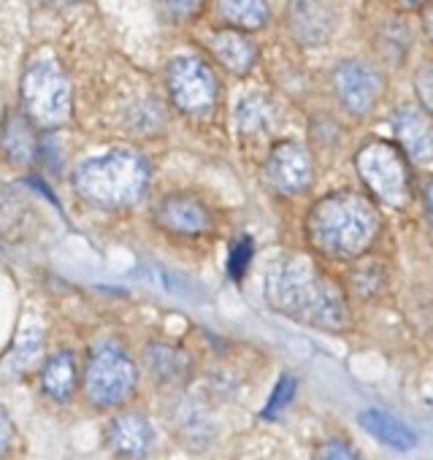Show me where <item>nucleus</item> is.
<instances>
[{
  "label": "nucleus",
  "instance_id": "nucleus-5",
  "mask_svg": "<svg viewBox=\"0 0 433 460\" xmlns=\"http://www.w3.org/2000/svg\"><path fill=\"white\" fill-rule=\"evenodd\" d=\"M138 382L133 358L119 344H98L87 360L84 395L95 409H111L125 403Z\"/></svg>",
  "mask_w": 433,
  "mask_h": 460
},
{
  "label": "nucleus",
  "instance_id": "nucleus-13",
  "mask_svg": "<svg viewBox=\"0 0 433 460\" xmlns=\"http://www.w3.org/2000/svg\"><path fill=\"white\" fill-rule=\"evenodd\" d=\"M290 28L301 44L317 47L331 39L336 28V14L328 6V0H293Z\"/></svg>",
  "mask_w": 433,
  "mask_h": 460
},
{
  "label": "nucleus",
  "instance_id": "nucleus-27",
  "mask_svg": "<svg viewBox=\"0 0 433 460\" xmlns=\"http://www.w3.org/2000/svg\"><path fill=\"white\" fill-rule=\"evenodd\" d=\"M12 436H14V425H12V417L9 411L0 406V457H4L12 447Z\"/></svg>",
  "mask_w": 433,
  "mask_h": 460
},
{
  "label": "nucleus",
  "instance_id": "nucleus-24",
  "mask_svg": "<svg viewBox=\"0 0 433 460\" xmlns=\"http://www.w3.org/2000/svg\"><path fill=\"white\" fill-rule=\"evenodd\" d=\"M414 90H417V98H420V106L433 114V63H425L417 76H414Z\"/></svg>",
  "mask_w": 433,
  "mask_h": 460
},
{
  "label": "nucleus",
  "instance_id": "nucleus-6",
  "mask_svg": "<svg viewBox=\"0 0 433 460\" xmlns=\"http://www.w3.org/2000/svg\"><path fill=\"white\" fill-rule=\"evenodd\" d=\"M22 106L31 122L57 128L71 114V84L55 60H36L22 76Z\"/></svg>",
  "mask_w": 433,
  "mask_h": 460
},
{
  "label": "nucleus",
  "instance_id": "nucleus-25",
  "mask_svg": "<svg viewBox=\"0 0 433 460\" xmlns=\"http://www.w3.org/2000/svg\"><path fill=\"white\" fill-rule=\"evenodd\" d=\"M165 9H168L171 20L190 22L206 9V0H165Z\"/></svg>",
  "mask_w": 433,
  "mask_h": 460
},
{
  "label": "nucleus",
  "instance_id": "nucleus-17",
  "mask_svg": "<svg viewBox=\"0 0 433 460\" xmlns=\"http://www.w3.org/2000/svg\"><path fill=\"white\" fill-rule=\"evenodd\" d=\"M146 366L165 385L184 382L190 374L187 352H181L179 347H171V344H149L146 347Z\"/></svg>",
  "mask_w": 433,
  "mask_h": 460
},
{
  "label": "nucleus",
  "instance_id": "nucleus-3",
  "mask_svg": "<svg viewBox=\"0 0 433 460\" xmlns=\"http://www.w3.org/2000/svg\"><path fill=\"white\" fill-rule=\"evenodd\" d=\"M76 192L103 208L133 206L149 187V163L133 149H114L109 155L84 160L74 176Z\"/></svg>",
  "mask_w": 433,
  "mask_h": 460
},
{
  "label": "nucleus",
  "instance_id": "nucleus-22",
  "mask_svg": "<svg viewBox=\"0 0 433 460\" xmlns=\"http://www.w3.org/2000/svg\"><path fill=\"white\" fill-rule=\"evenodd\" d=\"M252 255H255L252 239H250V236L236 239V244L231 247V255H228V271H231V277H234L236 282L247 274V269H250V263H252Z\"/></svg>",
  "mask_w": 433,
  "mask_h": 460
},
{
  "label": "nucleus",
  "instance_id": "nucleus-9",
  "mask_svg": "<svg viewBox=\"0 0 433 460\" xmlns=\"http://www.w3.org/2000/svg\"><path fill=\"white\" fill-rule=\"evenodd\" d=\"M269 179L279 192L296 195L304 192L314 179V163L304 144L279 141L269 155Z\"/></svg>",
  "mask_w": 433,
  "mask_h": 460
},
{
  "label": "nucleus",
  "instance_id": "nucleus-10",
  "mask_svg": "<svg viewBox=\"0 0 433 460\" xmlns=\"http://www.w3.org/2000/svg\"><path fill=\"white\" fill-rule=\"evenodd\" d=\"M106 444L125 460H144L155 447V428L144 414L122 411L106 425Z\"/></svg>",
  "mask_w": 433,
  "mask_h": 460
},
{
  "label": "nucleus",
  "instance_id": "nucleus-11",
  "mask_svg": "<svg viewBox=\"0 0 433 460\" xmlns=\"http://www.w3.org/2000/svg\"><path fill=\"white\" fill-rule=\"evenodd\" d=\"M157 225L173 236H203L211 227L208 208L190 195H168L157 206Z\"/></svg>",
  "mask_w": 433,
  "mask_h": 460
},
{
  "label": "nucleus",
  "instance_id": "nucleus-12",
  "mask_svg": "<svg viewBox=\"0 0 433 460\" xmlns=\"http://www.w3.org/2000/svg\"><path fill=\"white\" fill-rule=\"evenodd\" d=\"M395 138L411 160H433V114L417 106H401L393 117Z\"/></svg>",
  "mask_w": 433,
  "mask_h": 460
},
{
  "label": "nucleus",
  "instance_id": "nucleus-8",
  "mask_svg": "<svg viewBox=\"0 0 433 460\" xmlns=\"http://www.w3.org/2000/svg\"><path fill=\"white\" fill-rule=\"evenodd\" d=\"M333 90L347 111L363 117L376 109L384 82L376 68H371L360 60H344L333 71Z\"/></svg>",
  "mask_w": 433,
  "mask_h": 460
},
{
  "label": "nucleus",
  "instance_id": "nucleus-15",
  "mask_svg": "<svg viewBox=\"0 0 433 460\" xmlns=\"http://www.w3.org/2000/svg\"><path fill=\"white\" fill-rule=\"evenodd\" d=\"M76 382H79V368H76V358L68 349H60L57 355H52L41 371V387L44 393L57 401V403H68L76 393Z\"/></svg>",
  "mask_w": 433,
  "mask_h": 460
},
{
  "label": "nucleus",
  "instance_id": "nucleus-16",
  "mask_svg": "<svg viewBox=\"0 0 433 460\" xmlns=\"http://www.w3.org/2000/svg\"><path fill=\"white\" fill-rule=\"evenodd\" d=\"M360 425L363 430H368L376 441H382L384 447L390 449H398V452H409L411 447H417V436L409 425H403L398 417L387 414V411H379V409H368L360 414Z\"/></svg>",
  "mask_w": 433,
  "mask_h": 460
},
{
  "label": "nucleus",
  "instance_id": "nucleus-19",
  "mask_svg": "<svg viewBox=\"0 0 433 460\" xmlns=\"http://www.w3.org/2000/svg\"><path fill=\"white\" fill-rule=\"evenodd\" d=\"M41 352H44V331L39 325H25L9 355V368L14 374H25L41 360Z\"/></svg>",
  "mask_w": 433,
  "mask_h": 460
},
{
  "label": "nucleus",
  "instance_id": "nucleus-30",
  "mask_svg": "<svg viewBox=\"0 0 433 460\" xmlns=\"http://www.w3.org/2000/svg\"><path fill=\"white\" fill-rule=\"evenodd\" d=\"M425 33H428V39L433 41V6L425 12Z\"/></svg>",
  "mask_w": 433,
  "mask_h": 460
},
{
  "label": "nucleus",
  "instance_id": "nucleus-21",
  "mask_svg": "<svg viewBox=\"0 0 433 460\" xmlns=\"http://www.w3.org/2000/svg\"><path fill=\"white\" fill-rule=\"evenodd\" d=\"M4 149L9 155V160L14 163H31L36 155V141L31 133V125L25 119H9L6 130H4Z\"/></svg>",
  "mask_w": 433,
  "mask_h": 460
},
{
  "label": "nucleus",
  "instance_id": "nucleus-28",
  "mask_svg": "<svg viewBox=\"0 0 433 460\" xmlns=\"http://www.w3.org/2000/svg\"><path fill=\"white\" fill-rule=\"evenodd\" d=\"M425 206H428V214L433 222V181H428V187H425Z\"/></svg>",
  "mask_w": 433,
  "mask_h": 460
},
{
  "label": "nucleus",
  "instance_id": "nucleus-14",
  "mask_svg": "<svg viewBox=\"0 0 433 460\" xmlns=\"http://www.w3.org/2000/svg\"><path fill=\"white\" fill-rule=\"evenodd\" d=\"M211 55L216 58L223 68H228L231 74H250L258 63V47L250 41V36L239 28H223L211 33Z\"/></svg>",
  "mask_w": 433,
  "mask_h": 460
},
{
  "label": "nucleus",
  "instance_id": "nucleus-29",
  "mask_svg": "<svg viewBox=\"0 0 433 460\" xmlns=\"http://www.w3.org/2000/svg\"><path fill=\"white\" fill-rule=\"evenodd\" d=\"M398 4H401L403 9H422L425 4H430V0H398Z\"/></svg>",
  "mask_w": 433,
  "mask_h": 460
},
{
  "label": "nucleus",
  "instance_id": "nucleus-20",
  "mask_svg": "<svg viewBox=\"0 0 433 460\" xmlns=\"http://www.w3.org/2000/svg\"><path fill=\"white\" fill-rule=\"evenodd\" d=\"M271 119H274V109L263 95H247L236 106V128L247 136L266 133L271 128Z\"/></svg>",
  "mask_w": 433,
  "mask_h": 460
},
{
  "label": "nucleus",
  "instance_id": "nucleus-26",
  "mask_svg": "<svg viewBox=\"0 0 433 460\" xmlns=\"http://www.w3.org/2000/svg\"><path fill=\"white\" fill-rule=\"evenodd\" d=\"M317 460H360V455L355 452L352 444L347 441H325L317 452Z\"/></svg>",
  "mask_w": 433,
  "mask_h": 460
},
{
  "label": "nucleus",
  "instance_id": "nucleus-1",
  "mask_svg": "<svg viewBox=\"0 0 433 460\" xmlns=\"http://www.w3.org/2000/svg\"><path fill=\"white\" fill-rule=\"evenodd\" d=\"M266 304L301 325L317 331H344L349 309L344 293L309 258L285 255L266 271Z\"/></svg>",
  "mask_w": 433,
  "mask_h": 460
},
{
  "label": "nucleus",
  "instance_id": "nucleus-18",
  "mask_svg": "<svg viewBox=\"0 0 433 460\" xmlns=\"http://www.w3.org/2000/svg\"><path fill=\"white\" fill-rule=\"evenodd\" d=\"M220 14L231 28L239 31H261L269 22V0H216Z\"/></svg>",
  "mask_w": 433,
  "mask_h": 460
},
{
  "label": "nucleus",
  "instance_id": "nucleus-23",
  "mask_svg": "<svg viewBox=\"0 0 433 460\" xmlns=\"http://www.w3.org/2000/svg\"><path fill=\"white\" fill-rule=\"evenodd\" d=\"M296 376H290V374H285L279 382H277V387H274V393H271V398H269V406L263 409V417H274V414H279L282 409H287L290 406V401H293V395H296Z\"/></svg>",
  "mask_w": 433,
  "mask_h": 460
},
{
  "label": "nucleus",
  "instance_id": "nucleus-4",
  "mask_svg": "<svg viewBox=\"0 0 433 460\" xmlns=\"http://www.w3.org/2000/svg\"><path fill=\"white\" fill-rule=\"evenodd\" d=\"M358 176L382 203L401 208L409 200V163L406 152L384 138H374L360 146L355 157Z\"/></svg>",
  "mask_w": 433,
  "mask_h": 460
},
{
  "label": "nucleus",
  "instance_id": "nucleus-7",
  "mask_svg": "<svg viewBox=\"0 0 433 460\" xmlns=\"http://www.w3.org/2000/svg\"><path fill=\"white\" fill-rule=\"evenodd\" d=\"M171 101L184 114H206L220 95V82L200 58H176L165 74Z\"/></svg>",
  "mask_w": 433,
  "mask_h": 460
},
{
  "label": "nucleus",
  "instance_id": "nucleus-2",
  "mask_svg": "<svg viewBox=\"0 0 433 460\" xmlns=\"http://www.w3.org/2000/svg\"><path fill=\"white\" fill-rule=\"evenodd\" d=\"M376 206L352 190H341L317 200L306 219V236L312 247L333 261H355L366 255L376 242Z\"/></svg>",
  "mask_w": 433,
  "mask_h": 460
}]
</instances>
